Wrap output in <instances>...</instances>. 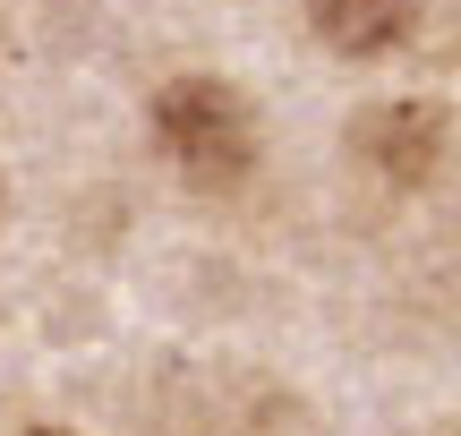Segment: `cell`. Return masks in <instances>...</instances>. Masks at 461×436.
Returning <instances> with one entry per match:
<instances>
[{
	"instance_id": "obj_1",
	"label": "cell",
	"mask_w": 461,
	"mask_h": 436,
	"mask_svg": "<svg viewBox=\"0 0 461 436\" xmlns=\"http://www.w3.org/2000/svg\"><path fill=\"white\" fill-rule=\"evenodd\" d=\"M146 137L171 171H180L197 197H240L265 163V129H257V103L240 95L214 68H188V77H163L146 103Z\"/></svg>"
},
{
	"instance_id": "obj_2",
	"label": "cell",
	"mask_w": 461,
	"mask_h": 436,
	"mask_svg": "<svg viewBox=\"0 0 461 436\" xmlns=\"http://www.w3.org/2000/svg\"><path fill=\"white\" fill-rule=\"evenodd\" d=\"M445 154H453V112L428 103V95L367 103V112L350 120V163L376 188H393V197H419V188L445 171Z\"/></svg>"
},
{
	"instance_id": "obj_3",
	"label": "cell",
	"mask_w": 461,
	"mask_h": 436,
	"mask_svg": "<svg viewBox=\"0 0 461 436\" xmlns=\"http://www.w3.org/2000/svg\"><path fill=\"white\" fill-rule=\"evenodd\" d=\"M308 34L333 60H393L419 34V0H308Z\"/></svg>"
},
{
	"instance_id": "obj_4",
	"label": "cell",
	"mask_w": 461,
	"mask_h": 436,
	"mask_svg": "<svg viewBox=\"0 0 461 436\" xmlns=\"http://www.w3.org/2000/svg\"><path fill=\"white\" fill-rule=\"evenodd\" d=\"M17 436H77V428H51V420H43V428H17Z\"/></svg>"
}]
</instances>
